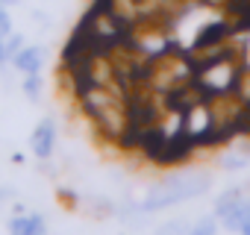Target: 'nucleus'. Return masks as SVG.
I'll return each mask as SVG.
<instances>
[{"label": "nucleus", "mask_w": 250, "mask_h": 235, "mask_svg": "<svg viewBox=\"0 0 250 235\" xmlns=\"http://www.w3.org/2000/svg\"><path fill=\"white\" fill-rule=\"evenodd\" d=\"M209 191V176L206 174H183V176H171L159 185H153L142 203L145 212H153V209H165V206H177V203H186V200H194V197H203Z\"/></svg>", "instance_id": "obj_1"}, {"label": "nucleus", "mask_w": 250, "mask_h": 235, "mask_svg": "<svg viewBox=\"0 0 250 235\" xmlns=\"http://www.w3.org/2000/svg\"><path fill=\"white\" fill-rule=\"evenodd\" d=\"M53 141H56V124L50 121V118H44V121L33 130V141L30 144H33L39 159H47L53 153Z\"/></svg>", "instance_id": "obj_2"}, {"label": "nucleus", "mask_w": 250, "mask_h": 235, "mask_svg": "<svg viewBox=\"0 0 250 235\" xmlns=\"http://www.w3.org/2000/svg\"><path fill=\"white\" fill-rule=\"evenodd\" d=\"M247 217H250V197L244 194V197H241V200H238V203L224 215V217H221V226H224V229H229V232H241V226H244V220H247Z\"/></svg>", "instance_id": "obj_3"}, {"label": "nucleus", "mask_w": 250, "mask_h": 235, "mask_svg": "<svg viewBox=\"0 0 250 235\" xmlns=\"http://www.w3.org/2000/svg\"><path fill=\"white\" fill-rule=\"evenodd\" d=\"M42 59H44V53L39 50V47H21L18 53H15V68L18 71H24V74H39V68H42Z\"/></svg>", "instance_id": "obj_4"}, {"label": "nucleus", "mask_w": 250, "mask_h": 235, "mask_svg": "<svg viewBox=\"0 0 250 235\" xmlns=\"http://www.w3.org/2000/svg\"><path fill=\"white\" fill-rule=\"evenodd\" d=\"M9 229H12V232H24V235H33V232H42V229H44V220H42L39 215L12 217V220H9Z\"/></svg>", "instance_id": "obj_5"}, {"label": "nucleus", "mask_w": 250, "mask_h": 235, "mask_svg": "<svg viewBox=\"0 0 250 235\" xmlns=\"http://www.w3.org/2000/svg\"><path fill=\"white\" fill-rule=\"evenodd\" d=\"M241 197H244V191H238V188H229V191H224V194L215 200V215H218V217H224V215H227V212H229V209H232L238 200H241Z\"/></svg>", "instance_id": "obj_6"}, {"label": "nucleus", "mask_w": 250, "mask_h": 235, "mask_svg": "<svg viewBox=\"0 0 250 235\" xmlns=\"http://www.w3.org/2000/svg\"><path fill=\"white\" fill-rule=\"evenodd\" d=\"M39 88H42L39 74H27V79H24V91H27V97H30V100H36V97H39Z\"/></svg>", "instance_id": "obj_7"}, {"label": "nucleus", "mask_w": 250, "mask_h": 235, "mask_svg": "<svg viewBox=\"0 0 250 235\" xmlns=\"http://www.w3.org/2000/svg\"><path fill=\"white\" fill-rule=\"evenodd\" d=\"M247 165H250V162H247L244 156H227V159L221 162V168H224V171H244Z\"/></svg>", "instance_id": "obj_8"}, {"label": "nucleus", "mask_w": 250, "mask_h": 235, "mask_svg": "<svg viewBox=\"0 0 250 235\" xmlns=\"http://www.w3.org/2000/svg\"><path fill=\"white\" fill-rule=\"evenodd\" d=\"M21 50V36H12L9 41H6V56H12L15 59V53Z\"/></svg>", "instance_id": "obj_9"}, {"label": "nucleus", "mask_w": 250, "mask_h": 235, "mask_svg": "<svg viewBox=\"0 0 250 235\" xmlns=\"http://www.w3.org/2000/svg\"><path fill=\"white\" fill-rule=\"evenodd\" d=\"M9 33V15L3 9V3H0V36H6Z\"/></svg>", "instance_id": "obj_10"}, {"label": "nucleus", "mask_w": 250, "mask_h": 235, "mask_svg": "<svg viewBox=\"0 0 250 235\" xmlns=\"http://www.w3.org/2000/svg\"><path fill=\"white\" fill-rule=\"evenodd\" d=\"M3 59H6V41L0 39V62H3Z\"/></svg>", "instance_id": "obj_11"}, {"label": "nucleus", "mask_w": 250, "mask_h": 235, "mask_svg": "<svg viewBox=\"0 0 250 235\" xmlns=\"http://www.w3.org/2000/svg\"><path fill=\"white\" fill-rule=\"evenodd\" d=\"M241 232H250V217L244 220V226H241Z\"/></svg>", "instance_id": "obj_12"}]
</instances>
